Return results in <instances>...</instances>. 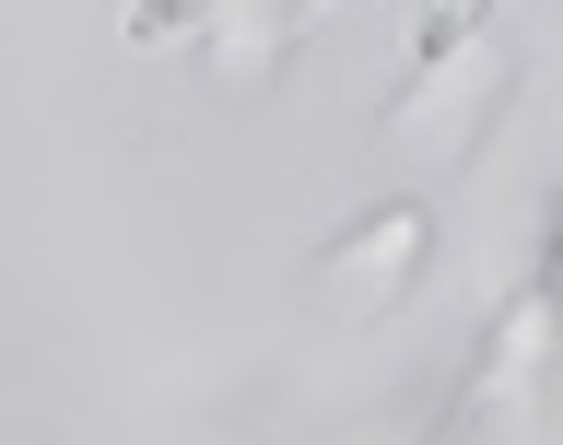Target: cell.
I'll list each match as a JSON object with an SVG mask.
<instances>
[{
  "label": "cell",
  "instance_id": "1",
  "mask_svg": "<svg viewBox=\"0 0 563 445\" xmlns=\"http://www.w3.org/2000/svg\"><path fill=\"white\" fill-rule=\"evenodd\" d=\"M552 376H563V281H540V270H528L517 293H505V316L482 329V352L457 364V399H446V445H457V434L482 445L493 422H528Z\"/></svg>",
  "mask_w": 563,
  "mask_h": 445
},
{
  "label": "cell",
  "instance_id": "2",
  "mask_svg": "<svg viewBox=\"0 0 563 445\" xmlns=\"http://www.w3.org/2000/svg\"><path fill=\"white\" fill-rule=\"evenodd\" d=\"M422 270H434V200H376V211H352L341 235L317 246V293L352 305V316L411 305Z\"/></svg>",
  "mask_w": 563,
  "mask_h": 445
},
{
  "label": "cell",
  "instance_id": "3",
  "mask_svg": "<svg viewBox=\"0 0 563 445\" xmlns=\"http://www.w3.org/2000/svg\"><path fill=\"white\" fill-rule=\"evenodd\" d=\"M493 35V0H422V35H411V70H446V59H470Z\"/></svg>",
  "mask_w": 563,
  "mask_h": 445
},
{
  "label": "cell",
  "instance_id": "4",
  "mask_svg": "<svg viewBox=\"0 0 563 445\" xmlns=\"http://www.w3.org/2000/svg\"><path fill=\"white\" fill-rule=\"evenodd\" d=\"M211 24H223V0H130L118 35H130V47H176V35H211Z\"/></svg>",
  "mask_w": 563,
  "mask_h": 445
},
{
  "label": "cell",
  "instance_id": "5",
  "mask_svg": "<svg viewBox=\"0 0 563 445\" xmlns=\"http://www.w3.org/2000/svg\"><path fill=\"white\" fill-rule=\"evenodd\" d=\"M540 281H563V188H552V223H540Z\"/></svg>",
  "mask_w": 563,
  "mask_h": 445
},
{
  "label": "cell",
  "instance_id": "6",
  "mask_svg": "<svg viewBox=\"0 0 563 445\" xmlns=\"http://www.w3.org/2000/svg\"><path fill=\"white\" fill-rule=\"evenodd\" d=\"M306 12H329V0H258V24H271V35H294Z\"/></svg>",
  "mask_w": 563,
  "mask_h": 445
}]
</instances>
